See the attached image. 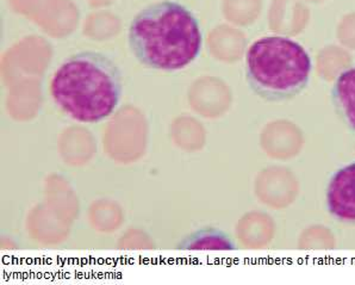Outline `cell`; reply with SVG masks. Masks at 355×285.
<instances>
[{
    "instance_id": "1",
    "label": "cell",
    "mask_w": 355,
    "mask_h": 285,
    "mask_svg": "<svg viewBox=\"0 0 355 285\" xmlns=\"http://www.w3.org/2000/svg\"><path fill=\"white\" fill-rule=\"evenodd\" d=\"M132 54L147 69L173 72L198 58L203 34L195 15L177 1H160L137 13L128 34Z\"/></svg>"
},
{
    "instance_id": "6",
    "label": "cell",
    "mask_w": 355,
    "mask_h": 285,
    "mask_svg": "<svg viewBox=\"0 0 355 285\" xmlns=\"http://www.w3.org/2000/svg\"><path fill=\"white\" fill-rule=\"evenodd\" d=\"M185 251H232L236 250L232 239L217 228H202L182 239L178 245Z\"/></svg>"
},
{
    "instance_id": "5",
    "label": "cell",
    "mask_w": 355,
    "mask_h": 285,
    "mask_svg": "<svg viewBox=\"0 0 355 285\" xmlns=\"http://www.w3.org/2000/svg\"><path fill=\"white\" fill-rule=\"evenodd\" d=\"M335 109L343 122L355 130V67L343 71L331 91Z\"/></svg>"
},
{
    "instance_id": "2",
    "label": "cell",
    "mask_w": 355,
    "mask_h": 285,
    "mask_svg": "<svg viewBox=\"0 0 355 285\" xmlns=\"http://www.w3.org/2000/svg\"><path fill=\"white\" fill-rule=\"evenodd\" d=\"M122 73L98 51L69 56L51 79V96L69 117L98 123L112 115L122 97Z\"/></svg>"
},
{
    "instance_id": "4",
    "label": "cell",
    "mask_w": 355,
    "mask_h": 285,
    "mask_svg": "<svg viewBox=\"0 0 355 285\" xmlns=\"http://www.w3.org/2000/svg\"><path fill=\"white\" fill-rule=\"evenodd\" d=\"M327 205L338 221L355 225V162L340 169L330 179Z\"/></svg>"
},
{
    "instance_id": "3",
    "label": "cell",
    "mask_w": 355,
    "mask_h": 285,
    "mask_svg": "<svg viewBox=\"0 0 355 285\" xmlns=\"http://www.w3.org/2000/svg\"><path fill=\"white\" fill-rule=\"evenodd\" d=\"M311 71L308 51L283 36H266L255 41L245 55L248 85L268 102L295 98L308 86Z\"/></svg>"
}]
</instances>
